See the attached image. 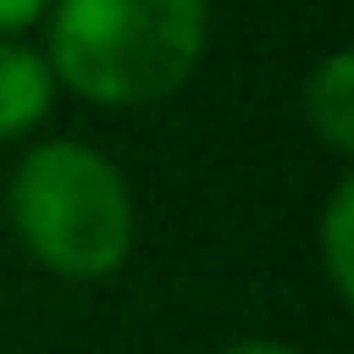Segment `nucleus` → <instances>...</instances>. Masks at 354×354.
Listing matches in <instances>:
<instances>
[{
  "mask_svg": "<svg viewBox=\"0 0 354 354\" xmlns=\"http://www.w3.org/2000/svg\"><path fill=\"white\" fill-rule=\"evenodd\" d=\"M210 39V0H50L44 61L55 88L138 111L171 100Z\"/></svg>",
  "mask_w": 354,
  "mask_h": 354,
  "instance_id": "obj_1",
  "label": "nucleus"
},
{
  "mask_svg": "<svg viewBox=\"0 0 354 354\" xmlns=\"http://www.w3.org/2000/svg\"><path fill=\"white\" fill-rule=\"evenodd\" d=\"M6 221L22 254L61 282H105L138 243L127 171L83 138H39L17 155L6 177Z\"/></svg>",
  "mask_w": 354,
  "mask_h": 354,
  "instance_id": "obj_2",
  "label": "nucleus"
},
{
  "mask_svg": "<svg viewBox=\"0 0 354 354\" xmlns=\"http://www.w3.org/2000/svg\"><path fill=\"white\" fill-rule=\"evenodd\" d=\"M55 72L39 44L0 39V144H22L55 111Z\"/></svg>",
  "mask_w": 354,
  "mask_h": 354,
  "instance_id": "obj_3",
  "label": "nucleus"
},
{
  "mask_svg": "<svg viewBox=\"0 0 354 354\" xmlns=\"http://www.w3.org/2000/svg\"><path fill=\"white\" fill-rule=\"evenodd\" d=\"M304 116L332 155H354V55L332 50L304 77Z\"/></svg>",
  "mask_w": 354,
  "mask_h": 354,
  "instance_id": "obj_4",
  "label": "nucleus"
},
{
  "mask_svg": "<svg viewBox=\"0 0 354 354\" xmlns=\"http://www.w3.org/2000/svg\"><path fill=\"white\" fill-rule=\"evenodd\" d=\"M321 271L332 293L348 304L354 299V183L343 177L321 210Z\"/></svg>",
  "mask_w": 354,
  "mask_h": 354,
  "instance_id": "obj_5",
  "label": "nucleus"
},
{
  "mask_svg": "<svg viewBox=\"0 0 354 354\" xmlns=\"http://www.w3.org/2000/svg\"><path fill=\"white\" fill-rule=\"evenodd\" d=\"M50 11V0H0V39H22L28 28H39Z\"/></svg>",
  "mask_w": 354,
  "mask_h": 354,
  "instance_id": "obj_6",
  "label": "nucleus"
},
{
  "mask_svg": "<svg viewBox=\"0 0 354 354\" xmlns=\"http://www.w3.org/2000/svg\"><path fill=\"white\" fill-rule=\"evenodd\" d=\"M216 354H304V348H293V343H282V337H243V343H227V348H216Z\"/></svg>",
  "mask_w": 354,
  "mask_h": 354,
  "instance_id": "obj_7",
  "label": "nucleus"
}]
</instances>
